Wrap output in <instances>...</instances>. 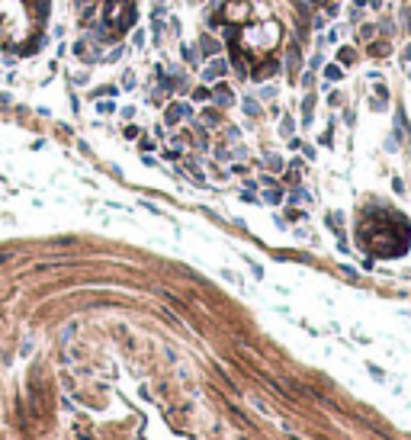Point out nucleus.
Returning <instances> with one entry per match:
<instances>
[{
    "label": "nucleus",
    "instance_id": "f257e3e1",
    "mask_svg": "<svg viewBox=\"0 0 411 440\" xmlns=\"http://www.w3.org/2000/svg\"><path fill=\"white\" fill-rule=\"evenodd\" d=\"M203 84H215V80H225V74H228V62H225L222 55H215V58H209V62H203Z\"/></svg>",
    "mask_w": 411,
    "mask_h": 440
},
{
    "label": "nucleus",
    "instance_id": "f03ea898",
    "mask_svg": "<svg viewBox=\"0 0 411 440\" xmlns=\"http://www.w3.org/2000/svg\"><path fill=\"white\" fill-rule=\"evenodd\" d=\"M190 116H193V106L180 103V100H170L167 110H164V123L167 126H180V119H190Z\"/></svg>",
    "mask_w": 411,
    "mask_h": 440
},
{
    "label": "nucleus",
    "instance_id": "7ed1b4c3",
    "mask_svg": "<svg viewBox=\"0 0 411 440\" xmlns=\"http://www.w3.org/2000/svg\"><path fill=\"white\" fill-rule=\"evenodd\" d=\"M196 45H200L196 52H200V58H203V62H209V58L222 55V42H218V39L212 36V32H203V36H200V42H196Z\"/></svg>",
    "mask_w": 411,
    "mask_h": 440
},
{
    "label": "nucleus",
    "instance_id": "20e7f679",
    "mask_svg": "<svg viewBox=\"0 0 411 440\" xmlns=\"http://www.w3.org/2000/svg\"><path fill=\"white\" fill-rule=\"evenodd\" d=\"M212 103H215L218 110L235 106V93H231V87L225 84V80H215V84H212Z\"/></svg>",
    "mask_w": 411,
    "mask_h": 440
},
{
    "label": "nucleus",
    "instance_id": "39448f33",
    "mask_svg": "<svg viewBox=\"0 0 411 440\" xmlns=\"http://www.w3.org/2000/svg\"><path fill=\"white\" fill-rule=\"evenodd\" d=\"M276 71H279V62H276V58H267L260 67H254V71H251V80H254V84H264V80L276 77Z\"/></svg>",
    "mask_w": 411,
    "mask_h": 440
},
{
    "label": "nucleus",
    "instance_id": "423d86ee",
    "mask_svg": "<svg viewBox=\"0 0 411 440\" xmlns=\"http://www.w3.org/2000/svg\"><path fill=\"white\" fill-rule=\"evenodd\" d=\"M299 71H302V55H299V45L292 42L289 49H286V74L296 80V74H299Z\"/></svg>",
    "mask_w": 411,
    "mask_h": 440
},
{
    "label": "nucleus",
    "instance_id": "0eeeda50",
    "mask_svg": "<svg viewBox=\"0 0 411 440\" xmlns=\"http://www.w3.org/2000/svg\"><path fill=\"white\" fill-rule=\"evenodd\" d=\"M200 123L218 126V123H222V110H218L215 103H203V113H200Z\"/></svg>",
    "mask_w": 411,
    "mask_h": 440
},
{
    "label": "nucleus",
    "instance_id": "6e6552de",
    "mask_svg": "<svg viewBox=\"0 0 411 440\" xmlns=\"http://www.w3.org/2000/svg\"><path fill=\"white\" fill-rule=\"evenodd\" d=\"M190 97H193V103H212V87L209 84H200L190 90Z\"/></svg>",
    "mask_w": 411,
    "mask_h": 440
},
{
    "label": "nucleus",
    "instance_id": "1a4fd4ad",
    "mask_svg": "<svg viewBox=\"0 0 411 440\" xmlns=\"http://www.w3.org/2000/svg\"><path fill=\"white\" fill-rule=\"evenodd\" d=\"M180 58H183V62H187L190 67H196V64H200V52H196L193 45H183V42H180Z\"/></svg>",
    "mask_w": 411,
    "mask_h": 440
},
{
    "label": "nucleus",
    "instance_id": "9d476101",
    "mask_svg": "<svg viewBox=\"0 0 411 440\" xmlns=\"http://www.w3.org/2000/svg\"><path fill=\"white\" fill-rule=\"evenodd\" d=\"M164 23H167V19H154L151 16V39H154V45H161V39H164Z\"/></svg>",
    "mask_w": 411,
    "mask_h": 440
},
{
    "label": "nucleus",
    "instance_id": "9b49d317",
    "mask_svg": "<svg viewBox=\"0 0 411 440\" xmlns=\"http://www.w3.org/2000/svg\"><path fill=\"white\" fill-rule=\"evenodd\" d=\"M116 93H119V87H116V84H103V87H97V90H93V97H97V100H103V97H116Z\"/></svg>",
    "mask_w": 411,
    "mask_h": 440
},
{
    "label": "nucleus",
    "instance_id": "f8f14e48",
    "mask_svg": "<svg viewBox=\"0 0 411 440\" xmlns=\"http://www.w3.org/2000/svg\"><path fill=\"white\" fill-rule=\"evenodd\" d=\"M122 52H126V45H113V49L103 55V64H113V62H119L122 58Z\"/></svg>",
    "mask_w": 411,
    "mask_h": 440
},
{
    "label": "nucleus",
    "instance_id": "ddd939ff",
    "mask_svg": "<svg viewBox=\"0 0 411 440\" xmlns=\"http://www.w3.org/2000/svg\"><path fill=\"white\" fill-rule=\"evenodd\" d=\"M312 106H315V93H308V97L302 100V119H305V126L312 123Z\"/></svg>",
    "mask_w": 411,
    "mask_h": 440
},
{
    "label": "nucleus",
    "instance_id": "4468645a",
    "mask_svg": "<svg viewBox=\"0 0 411 440\" xmlns=\"http://www.w3.org/2000/svg\"><path fill=\"white\" fill-rule=\"evenodd\" d=\"M241 106H244V113H248V116H260V103H257V100L244 97V100H241Z\"/></svg>",
    "mask_w": 411,
    "mask_h": 440
},
{
    "label": "nucleus",
    "instance_id": "2eb2a0df",
    "mask_svg": "<svg viewBox=\"0 0 411 440\" xmlns=\"http://www.w3.org/2000/svg\"><path fill=\"white\" fill-rule=\"evenodd\" d=\"M341 77H344L341 64H328V67H325V80H341Z\"/></svg>",
    "mask_w": 411,
    "mask_h": 440
},
{
    "label": "nucleus",
    "instance_id": "dca6fc26",
    "mask_svg": "<svg viewBox=\"0 0 411 440\" xmlns=\"http://www.w3.org/2000/svg\"><path fill=\"white\" fill-rule=\"evenodd\" d=\"M135 84H138V80H135V74H132V71H122V80H119V87H126V90H132Z\"/></svg>",
    "mask_w": 411,
    "mask_h": 440
},
{
    "label": "nucleus",
    "instance_id": "f3484780",
    "mask_svg": "<svg viewBox=\"0 0 411 440\" xmlns=\"http://www.w3.org/2000/svg\"><path fill=\"white\" fill-rule=\"evenodd\" d=\"M145 45V29H132V49H141Z\"/></svg>",
    "mask_w": 411,
    "mask_h": 440
},
{
    "label": "nucleus",
    "instance_id": "a211bd4d",
    "mask_svg": "<svg viewBox=\"0 0 411 440\" xmlns=\"http://www.w3.org/2000/svg\"><path fill=\"white\" fill-rule=\"evenodd\" d=\"M97 110L100 113H116V103L113 100H97Z\"/></svg>",
    "mask_w": 411,
    "mask_h": 440
},
{
    "label": "nucleus",
    "instance_id": "6ab92c4d",
    "mask_svg": "<svg viewBox=\"0 0 411 440\" xmlns=\"http://www.w3.org/2000/svg\"><path fill=\"white\" fill-rule=\"evenodd\" d=\"M338 62H341V64H350V62H353V52H350V49H341V52H338Z\"/></svg>",
    "mask_w": 411,
    "mask_h": 440
},
{
    "label": "nucleus",
    "instance_id": "aec40b11",
    "mask_svg": "<svg viewBox=\"0 0 411 440\" xmlns=\"http://www.w3.org/2000/svg\"><path fill=\"white\" fill-rule=\"evenodd\" d=\"M167 23H170V32H174V36H180V32H183V26H180V19H177V16H167Z\"/></svg>",
    "mask_w": 411,
    "mask_h": 440
},
{
    "label": "nucleus",
    "instance_id": "412c9836",
    "mask_svg": "<svg viewBox=\"0 0 411 440\" xmlns=\"http://www.w3.org/2000/svg\"><path fill=\"white\" fill-rule=\"evenodd\" d=\"M279 132H283V135H292V119H289V116L279 123Z\"/></svg>",
    "mask_w": 411,
    "mask_h": 440
},
{
    "label": "nucleus",
    "instance_id": "4be33fe9",
    "mask_svg": "<svg viewBox=\"0 0 411 440\" xmlns=\"http://www.w3.org/2000/svg\"><path fill=\"white\" fill-rule=\"evenodd\" d=\"M260 97H264V100H273V97H276V87H260Z\"/></svg>",
    "mask_w": 411,
    "mask_h": 440
},
{
    "label": "nucleus",
    "instance_id": "5701e85b",
    "mask_svg": "<svg viewBox=\"0 0 411 440\" xmlns=\"http://www.w3.org/2000/svg\"><path fill=\"white\" fill-rule=\"evenodd\" d=\"M299 80H302V87H312V84H315V74H312V71H305Z\"/></svg>",
    "mask_w": 411,
    "mask_h": 440
},
{
    "label": "nucleus",
    "instance_id": "b1692460",
    "mask_svg": "<svg viewBox=\"0 0 411 440\" xmlns=\"http://www.w3.org/2000/svg\"><path fill=\"white\" fill-rule=\"evenodd\" d=\"M122 135H126V138H135V135H138V126H126V128H122Z\"/></svg>",
    "mask_w": 411,
    "mask_h": 440
},
{
    "label": "nucleus",
    "instance_id": "393cba45",
    "mask_svg": "<svg viewBox=\"0 0 411 440\" xmlns=\"http://www.w3.org/2000/svg\"><path fill=\"white\" fill-rule=\"evenodd\" d=\"M325 16H338V3H325Z\"/></svg>",
    "mask_w": 411,
    "mask_h": 440
},
{
    "label": "nucleus",
    "instance_id": "a878e982",
    "mask_svg": "<svg viewBox=\"0 0 411 440\" xmlns=\"http://www.w3.org/2000/svg\"><path fill=\"white\" fill-rule=\"evenodd\" d=\"M119 113H122V119H132V116H135V110H132V106H122Z\"/></svg>",
    "mask_w": 411,
    "mask_h": 440
},
{
    "label": "nucleus",
    "instance_id": "bb28decb",
    "mask_svg": "<svg viewBox=\"0 0 411 440\" xmlns=\"http://www.w3.org/2000/svg\"><path fill=\"white\" fill-rule=\"evenodd\" d=\"M328 103H331V106H341V93H338V90H334V93H331V97H328Z\"/></svg>",
    "mask_w": 411,
    "mask_h": 440
},
{
    "label": "nucleus",
    "instance_id": "cd10ccee",
    "mask_svg": "<svg viewBox=\"0 0 411 440\" xmlns=\"http://www.w3.org/2000/svg\"><path fill=\"white\" fill-rule=\"evenodd\" d=\"M402 62H411V42L405 45V49H402Z\"/></svg>",
    "mask_w": 411,
    "mask_h": 440
},
{
    "label": "nucleus",
    "instance_id": "c85d7f7f",
    "mask_svg": "<svg viewBox=\"0 0 411 440\" xmlns=\"http://www.w3.org/2000/svg\"><path fill=\"white\" fill-rule=\"evenodd\" d=\"M405 26H408V32H411V19H408V23H405Z\"/></svg>",
    "mask_w": 411,
    "mask_h": 440
},
{
    "label": "nucleus",
    "instance_id": "c756f323",
    "mask_svg": "<svg viewBox=\"0 0 411 440\" xmlns=\"http://www.w3.org/2000/svg\"><path fill=\"white\" fill-rule=\"evenodd\" d=\"M154 3H164V0H154Z\"/></svg>",
    "mask_w": 411,
    "mask_h": 440
},
{
    "label": "nucleus",
    "instance_id": "7c9ffc66",
    "mask_svg": "<svg viewBox=\"0 0 411 440\" xmlns=\"http://www.w3.org/2000/svg\"><path fill=\"white\" fill-rule=\"evenodd\" d=\"M408 77H411V71H408Z\"/></svg>",
    "mask_w": 411,
    "mask_h": 440
}]
</instances>
